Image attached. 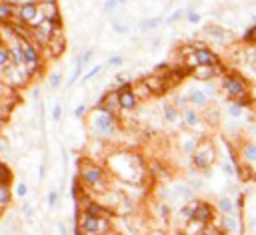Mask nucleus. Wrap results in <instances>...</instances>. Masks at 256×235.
I'll use <instances>...</instances> for the list:
<instances>
[{
	"mask_svg": "<svg viewBox=\"0 0 256 235\" xmlns=\"http://www.w3.org/2000/svg\"><path fill=\"white\" fill-rule=\"evenodd\" d=\"M58 229H60V235H68V233H66V229H64V225H62V223H60V225H58Z\"/></svg>",
	"mask_w": 256,
	"mask_h": 235,
	"instance_id": "de8ad7c7",
	"label": "nucleus"
},
{
	"mask_svg": "<svg viewBox=\"0 0 256 235\" xmlns=\"http://www.w3.org/2000/svg\"><path fill=\"white\" fill-rule=\"evenodd\" d=\"M60 117H62V107L56 103V105L52 107V119H54V121H60Z\"/></svg>",
	"mask_w": 256,
	"mask_h": 235,
	"instance_id": "79ce46f5",
	"label": "nucleus"
},
{
	"mask_svg": "<svg viewBox=\"0 0 256 235\" xmlns=\"http://www.w3.org/2000/svg\"><path fill=\"white\" fill-rule=\"evenodd\" d=\"M10 201V191L6 185H0V207H4Z\"/></svg>",
	"mask_w": 256,
	"mask_h": 235,
	"instance_id": "c756f323",
	"label": "nucleus"
},
{
	"mask_svg": "<svg viewBox=\"0 0 256 235\" xmlns=\"http://www.w3.org/2000/svg\"><path fill=\"white\" fill-rule=\"evenodd\" d=\"M112 28H114L118 34H126V32H128V26L122 24V22H118L116 18H112Z\"/></svg>",
	"mask_w": 256,
	"mask_h": 235,
	"instance_id": "c9c22d12",
	"label": "nucleus"
},
{
	"mask_svg": "<svg viewBox=\"0 0 256 235\" xmlns=\"http://www.w3.org/2000/svg\"><path fill=\"white\" fill-rule=\"evenodd\" d=\"M56 201H58V193L56 191H50L48 193V205L52 207V205H56Z\"/></svg>",
	"mask_w": 256,
	"mask_h": 235,
	"instance_id": "37998d69",
	"label": "nucleus"
},
{
	"mask_svg": "<svg viewBox=\"0 0 256 235\" xmlns=\"http://www.w3.org/2000/svg\"><path fill=\"white\" fill-rule=\"evenodd\" d=\"M116 92H118V105H120V109L132 111L138 105V95H136L134 88H132V82H122Z\"/></svg>",
	"mask_w": 256,
	"mask_h": 235,
	"instance_id": "1a4fd4ad",
	"label": "nucleus"
},
{
	"mask_svg": "<svg viewBox=\"0 0 256 235\" xmlns=\"http://www.w3.org/2000/svg\"><path fill=\"white\" fill-rule=\"evenodd\" d=\"M92 127L100 135H112L114 133V115L106 111H96L92 117Z\"/></svg>",
	"mask_w": 256,
	"mask_h": 235,
	"instance_id": "0eeeda50",
	"label": "nucleus"
},
{
	"mask_svg": "<svg viewBox=\"0 0 256 235\" xmlns=\"http://www.w3.org/2000/svg\"><path fill=\"white\" fill-rule=\"evenodd\" d=\"M190 221H196V223H202V225H212L214 221V207L206 201H194V209H192V219Z\"/></svg>",
	"mask_w": 256,
	"mask_h": 235,
	"instance_id": "6e6552de",
	"label": "nucleus"
},
{
	"mask_svg": "<svg viewBox=\"0 0 256 235\" xmlns=\"http://www.w3.org/2000/svg\"><path fill=\"white\" fill-rule=\"evenodd\" d=\"M12 65H14V63H12V53H10V49H8L6 44H0V73L8 71Z\"/></svg>",
	"mask_w": 256,
	"mask_h": 235,
	"instance_id": "4be33fe9",
	"label": "nucleus"
},
{
	"mask_svg": "<svg viewBox=\"0 0 256 235\" xmlns=\"http://www.w3.org/2000/svg\"><path fill=\"white\" fill-rule=\"evenodd\" d=\"M254 115H256V113H254Z\"/></svg>",
	"mask_w": 256,
	"mask_h": 235,
	"instance_id": "3c124183",
	"label": "nucleus"
},
{
	"mask_svg": "<svg viewBox=\"0 0 256 235\" xmlns=\"http://www.w3.org/2000/svg\"><path fill=\"white\" fill-rule=\"evenodd\" d=\"M60 82H62V75H60V73H52V75L48 77V88L56 90V88L60 86Z\"/></svg>",
	"mask_w": 256,
	"mask_h": 235,
	"instance_id": "cd10ccee",
	"label": "nucleus"
},
{
	"mask_svg": "<svg viewBox=\"0 0 256 235\" xmlns=\"http://www.w3.org/2000/svg\"><path fill=\"white\" fill-rule=\"evenodd\" d=\"M184 18H186V22H190V24H200V14H198L196 10H188Z\"/></svg>",
	"mask_w": 256,
	"mask_h": 235,
	"instance_id": "f704fd0d",
	"label": "nucleus"
},
{
	"mask_svg": "<svg viewBox=\"0 0 256 235\" xmlns=\"http://www.w3.org/2000/svg\"><path fill=\"white\" fill-rule=\"evenodd\" d=\"M196 235H220V229H218V227L214 229V227L206 225V227H204V229H200V231H198Z\"/></svg>",
	"mask_w": 256,
	"mask_h": 235,
	"instance_id": "e433bc0d",
	"label": "nucleus"
},
{
	"mask_svg": "<svg viewBox=\"0 0 256 235\" xmlns=\"http://www.w3.org/2000/svg\"><path fill=\"white\" fill-rule=\"evenodd\" d=\"M18 22L26 24V26H36L38 22H42L40 16V6L36 0H24L22 4H18Z\"/></svg>",
	"mask_w": 256,
	"mask_h": 235,
	"instance_id": "20e7f679",
	"label": "nucleus"
},
{
	"mask_svg": "<svg viewBox=\"0 0 256 235\" xmlns=\"http://www.w3.org/2000/svg\"><path fill=\"white\" fill-rule=\"evenodd\" d=\"M82 177H84V181H86L88 185H96V183L102 179V171H100L98 167H94V165H88V167H84Z\"/></svg>",
	"mask_w": 256,
	"mask_h": 235,
	"instance_id": "5701e85b",
	"label": "nucleus"
},
{
	"mask_svg": "<svg viewBox=\"0 0 256 235\" xmlns=\"http://www.w3.org/2000/svg\"><path fill=\"white\" fill-rule=\"evenodd\" d=\"M164 20H162V16H154V18H144L140 24H138V30L140 32H150V30H154V28H158L160 24H162Z\"/></svg>",
	"mask_w": 256,
	"mask_h": 235,
	"instance_id": "393cba45",
	"label": "nucleus"
},
{
	"mask_svg": "<svg viewBox=\"0 0 256 235\" xmlns=\"http://www.w3.org/2000/svg\"><path fill=\"white\" fill-rule=\"evenodd\" d=\"M220 90L226 97V101H242V99L252 97L250 82L242 75H238L236 71H228L220 78Z\"/></svg>",
	"mask_w": 256,
	"mask_h": 235,
	"instance_id": "f257e3e1",
	"label": "nucleus"
},
{
	"mask_svg": "<svg viewBox=\"0 0 256 235\" xmlns=\"http://www.w3.org/2000/svg\"><path fill=\"white\" fill-rule=\"evenodd\" d=\"M234 153H236V167L238 169H248L256 177V141L244 137L234 147Z\"/></svg>",
	"mask_w": 256,
	"mask_h": 235,
	"instance_id": "f03ea898",
	"label": "nucleus"
},
{
	"mask_svg": "<svg viewBox=\"0 0 256 235\" xmlns=\"http://www.w3.org/2000/svg\"><path fill=\"white\" fill-rule=\"evenodd\" d=\"M64 44H66V40H64V36H62V32L58 30L52 38H50V42L46 44L48 46V49H50V55H52V57H58L62 51H64Z\"/></svg>",
	"mask_w": 256,
	"mask_h": 235,
	"instance_id": "a211bd4d",
	"label": "nucleus"
},
{
	"mask_svg": "<svg viewBox=\"0 0 256 235\" xmlns=\"http://www.w3.org/2000/svg\"><path fill=\"white\" fill-rule=\"evenodd\" d=\"M162 115H164V121L166 123H176L178 119H182V113L178 111V107L176 105H170V103H166L162 107Z\"/></svg>",
	"mask_w": 256,
	"mask_h": 235,
	"instance_id": "b1692460",
	"label": "nucleus"
},
{
	"mask_svg": "<svg viewBox=\"0 0 256 235\" xmlns=\"http://www.w3.org/2000/svg\"><path fill=\"white\" fill-rule=\"evenodd\" d=\"M224 111H226V115L230 117V119H242L244 117V113H246V107L240 103V101H226V107H224Z\"/></svg>",
	"mask_w": 256,
	"mask_h": 235,
	"instance_id": "6ab92c4d",
	"label": "nucleus"
},
{
	"mask_svg": "<svg viewBox=\"0 0 256 235\" xmlns=\"http://www.w3.org/2000/svg\"><path fill=\"white\" fill-rule=\"evenodd\" d=\"M22 40V53H24V67L30 71V75H34L40 69V53L36 49V42H32L26 34H20Z\"/></svg>",
	"mask_w": 256,
	"mask_h": 235,
	"instance_id": "39448f33",
	"label": "nucleus"
},
{
	"mask_svg": "<svg viewBox=\"0 0 256 235\" xmlns=\"http://www.w3.org/2000/svg\"><path fill=\"white\" fill-rule=\"evenodd\" d=\"M76 231L78 233L82 231V235H98V231H100V219L86 213L84 219H82V223H80V227Z\"/></svg>",
	"mask_w": 256,
	"mask_h": 235,
	"instance_id": "dca6fc26",
	"label": "nucleus"
},
{
	"mask_svg": "<svg viewBox=\"0 0 256 235\" xmlns=\"http://www.w3.org/2000/svg\"><path fill=\"white\" fill-rule=\"evenodd\" d=\"M14 16H18V6L10 0H0V24L10 22Z\"/></svg>",
	"mask_w": 256,
	"mask_h": 235,
	"instance_id": "f3484780",
	"label": "nucleus"
},
{
	"mask_svg": "<svg viewBox=\"0 0 256 235\" xmlns=\"http://www.w3.org/2000/svg\"><path fill=\"white\" fill-rule=\"evenodd\" d=\"M100 71H102V65H96V67H92V69H90V71H88V73L84 75L82 82H88V80H92V78H94V77H96V75H98Z\"/></svg>",
	"mask_w": 256,
	"mask_h": 235,
	"instance_id": "2f4dec72",
	"label": "nucleus"
},
{
	"mask_svg": "<svg viewBox=\"0 0 256 235\" xmlns=\"http://www.w3.org/2000/svg\"><path fill=\"white\" fill-rule=\"evenodd\" d=\"M172 197L180 203V205H186L194 199V189L188 185V183H182V185H176L172 189Z\"/></svg>",
	"mask_w": 256,
	"mask_h": 235,
	"instance_id": "4468645a",
	"label": "nucleus"
},
{
	"mask_svg": "<svg viewBox=\"0 0 256 235\" xmlns=\"http://www.w3.org/2000/svg\"><path fill=\"white\" fill-rule=\"evenodd\" d=\"M204 113H202V119L206 121L210 127H218L220 125V109L218 107H214V105H208L206 109H202Z\"/></svg>",
	"mask_w": 256,
	"mask_h": 235,
	"instance_id": "aec40b11",
	"label": "nucleus"
},
{
	"mask_svg": "<svg viewBox=\"0 0 256 235\" xmlns=\"http://www.w3.org/2000/svg\"><path fill=\"white\" fill-rule=\"evenodd\" d=\"M86 65H82V63H78L76 61V65H74V73H72V77H70V80H68V86H72L76 80H78V77L82 75V69H84Z\"/></svg>",
	"mask_w": 256,
	"mask_h": 235,
	"instance_id": "c85d7f7f",
	"label": "nucleus"
},
{
	"mask_svg": "<svg viewBox=\"0 0 256 235\" xmlns=\"http://www.w3.org/2000/svg\"><path fill=\"white\" fill-rule=\"evenodd\" d=\"M84 113H86V107H84V105H78V107L74 109V117H76V119H80Z\"/></svg>",
	"mask_w": 256,
	"mask_h": 235,
	"instance_id": "c03bdc74",
	"label": "nucleus"
},
{
	"mask_svg": "<svg viewBox=\"0 0 256 235\" xmlns=\"http://www.w3.org/2000/svg\"><path fill=\"white\" fill-rule=\"evenodd\" d=\"M186 97H188L190 107H194V109H206L210 105V97L204 92V88H190L186 92Z\"/></svg>",
	"mask_w": 256,
	"mask_h": 235,
	"instance_id": "f8f14e48",
	"label": "nucleus"
},
{
	"mask_svg": "<svg viewBox=\"0 0 256 235\" xmlns=\"http://www.w3.org/2000/svg\"><path fill=\"white\" fill-rule=\"evenodd\" d=\"M150 44H152V49H156V46L160 44V38H158V36H154V38H152V42H150Z\"/></svg>",
	"mask_w": 256,
	"mask_h": 235,
	"instance_id": "49530a36",
	"label": "nucleus"
},
{
	"mask_svg": "<svg viewBox=\"0 0 256 235\" xmlns=\"http://www.w3.org/2000/svg\"><path fill=\"white\" fill-rule=\"evenodd\" d=\"M8 181H10V173H8L6 165L0 163V185H6Z\"/></svg>",
	"mask_w": 256,
	"mask_h": 235,
	"instance_id": "473e14b6",
	"label": "nucleus"
},
{
	"mask_svg": "<svg viewBox=\"0 0 256 235\" xmlns=\"http://www.w3.org/2000/svg\"><path fill=\"white\" fill-rule=\"evenodd\" d=\"M38 95H40V90H38V88H34V90H32V97H34V99H38Z\"/></svg>",
	"mask_w": 256,
	"mask_h": 235,
	"instance_id": "09e8293b",
	"label": "nucleus"
},
{
	"mask_svg": "<svg viewBox=\"0 0 256 235\" xmlns=\"http://www.w3.org/2000/svg\"><path fill=\"white\" fill-rule=\"evenodd\" d=\"M128 2V0H118V4H126Z\"/></svg>",
	"mask_w": 256,
	"mask_h": 235,
	"instance_id": "8fccbe9b",
	"label": "nucleus"
},
{
	"mask_svg": "<svg viewBox=\"0 0 256 235\" xmlns=\"http://www.w3.org/2000/svg\"><path fill=\"white\" fill-rule=\"evenodd\" d=\"M86 213H88V215H94V217H98L100 213H104V209H102V207H98V205H90Z\"/></svg>",
	"mask_w": 256,
	"mask_h": 235,
	"instance_id": "ea45409f",
	"label": "nucleus"
},
{
	"mask_svg": "<svg viewBox=\"0 0 256 235\" xmlns=\"http://www.w3.org/2000/svg\"><path fill=\"white\" fill-rule=\"evenodd\" d=\"M122 63H124V57H120V55H114V57L108 59V65H112V67H118Z\"/></svg>",
	"mask_w": 256,
	"mask_h": 235,
	"instance_id": "a19ab883",
	"label": "nucleus"
},
{
	"mask_svg": "<svg viewBox=\"0 0 256 235\" xmlns=\"http://www.w3.org/2000/svg\"><path fill=\"white\" fill-rule=\"evenodd\" d=\"M216 211L220 215H234V213H240L236 201L230 197V195H222L216 199Z\"/></svg>",
	"mask_w": 256,
	"mask_h": 235,
	"instance_id": "2eb2a0df",
	"label": "nucleus"
},
{
	"mask_svg": "<svg viewBox=\"0 0 256 235\" xmlns=\"http://www.w3.org/2000/svg\"><path fill=\"white\" fill-rule=\"evenodd\" d=\"M194 59H196L198 67H202V65H220V57L202 42L194 44Z\"/></svg>",
	"mask_w": 256,
	"mask_h": 235,
	"instance_id": "9d476101",
	"label": "nucleus"
},
{
	"mask_svg": "<svg viewBox=\"0 0 256 235\" xmlns=\"http://www.w3.org/2000/svg\"><path fill=\"white\" fill-rule=\"evenodd\" d=\"M180 113H182V125L186 129H198L202 125V121H204L202 113H198V109H194V107H186Z\"/></svg>",
	"mask_w": 256,
	"mask_h": 235,
	"instance_id": "ddd939ff",
	"label": "nucleus"
},
{
	"mask_svg": "<svg viewBox=\"0 0 256 235\" xmlns=\"http://www.w3.org/2000/svg\"><path fill=\"white\" fill-rule=\"evenodd\" d=\"M116 6H118V0H106L104 2V12H114L116 10Z\"/></svg>",
	"mask_w": 256,
	"mask_h": 235,
	"instance_id": "58836bf2",
	"label": "nucleus"
},
{
	"mask_svg": "<svg viewBox=\"0 0 256 235\" xmlns=\"http://www.w3.org/2000/svg\"><path fill=\"white\" fill-rule=\"evenodd\" d=\"M92 55H94V51H92V49H88L86 53L78 55V59H76V61H78V63H82V65H86V63H88V61L92 59Z\"/></svg>",
	"mask_w": 256,
	"mask_h": 235,
	"instance_id": "4c0bfd02",
	"label": "nucleus"
},
{
	"mask_svg": "<svg viewBox=\"0 0 256 235\" xmlns=\"http://www.w3.org/2000/svg\"><path fill=\"white\" fill-rule=\"evenodd\" d=\"M204 92H206V95L210 97V101H214L216 99V95H218V90H220V86H216L214 84V80H208V82H204Z\"/></svg>",
	"mask_w": 256,
	"mask_h": 235,
	"instance_id": "bb28decb",
	"label": "nucleus"
},
{
	"mask_svg": "<svg viewBox=\"0 0 256 235\" xmlns=\"http://www.w3.org/2000/svg\"><path fill=\"white\" fill-rule=\"evenodd\" d=\"M182 16H186V12H184L182 8H176V10H174V12H172V14H170V16H168L164 22H166V24H174V22H178Z\"/></svg>",
	"mask_w": 256,
	"mask_h": 235,
	"instance_id": "7c9ffc66",
	"label": "nucleus"
},
{
	"mask_svg": "<svg viewBox=\"0 0 256 235\" xmlns=\"http://www.w3.org/2000/svg\"><path fill=\"white\" fill-rule=\"evenodd\" d=\"M204 32H206L210 38L218 40V42H226L230 38V32L226 28H222V26H216V24H208L206 28H204Z\"/></svg>",
	"mask_w": 256,
	"mask_h": 235,
	"instance_id": "412c9836",
	"label": "nucleus"
},
{
	"mask_svg": "<svg viewBox=\"0 0 256 235\" xmlns=\"http://www.w3.org/2000/svg\"><path fill=\"white\" fill-rule=\"evenodd\" d=\"M188 185L192 189H202L204 187V179L202 177H188Z\"/></svg>",
	"mask_w": 256,
	"mask_h": 235,
	"instance_id": "72a5a7b5",
	"label": "nucleus"
},
{
	"mask_svg": "<svg viewBox=\"0 0 256 235\" xmlns=\"http://www.w3.org/2000/svg\"><path fill=\"white\" fill-rule=\"evenodd\" d=\"M144 82H146V86L150 88L152 95H162V92H166V90L170 88V84H168L166 77H164V75H160V73L146 77V78H144Z\"/></svg>",
	"mask_w": 256,
	"mask_h": 235,
	"instance_id": "9b49d317",
	"label": "nucleus"
},
{
	"mask_svg": "<svg viewBox=\"0 0 256 235\" xmlns=\"http://www.w3.org/2000/svg\"><path fill=\"white\" fill-rule=\"evenodd\" d=\"M216 155L218 153H216V147H214L212 141L210 139H202L198 149L192 155V163L200 171H208V169H212V165L216 161Z\"/></svg>",
	"mask_w": 256,
	"mask_h": 235,
	"instance_id": "7ed1b4c3",
	"label": "nucleus"
},
{
	"mask_svg": "<svg viewBox=\"0 0 256 235\" xmlns=\"http://www.w3.org/2000/svg\"><path fill=\"white\" fill-rule=\"evenodd\" d=\"M242 42H244V44H256V24H250V26L244 30Z\"/></svg>",
	"mask_w": 256,
	"mask_h": 235,
	"instance_id": "a878e982",
	"label": "nucleus"
},
{
	"mask_svg": "<svg viewBox=\"0 0 256 235\" xmlns=\"http://www.w3.org/2000/svg\"><path fill=\"white\" fill-rule=\"evenodd\" d=\"M26 191H28V189H26V185H24V183H20V185H18V191H16V193H18V197H24V195H26Z\"/></svg>",
	"mask_w": 256,
	"mask_h": 235,
	"instance_id": "a18cd8bd",
	"label": "nucleus"
},
{
	"mask_svg": "<svg viewBox=\"0 0 256 235\" xmlns=\"http://www.w3.org/2000/svg\"><path fill=\"white\" fill-rule=\"evenodd\" d=\"M218 229H220V233H224V235H242V233H244L242 213H234V215H220Z\"/></svg>",
	"mask_w": 256,
	"mask_h": 235,
	"instance_id": "423d86ee",
	"label": "nucleus"
}]
</instances>
